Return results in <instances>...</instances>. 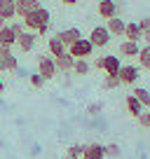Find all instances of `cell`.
Masks as SVG:
<instances>
[{
  "label": "cell",
  "instance_id": "obj_1",
  "mask_svg": "<svg viewBox=\"0 0 150 159\" xmlns=\"http://www.w3.org/2000/svg\"><path fill=\"white\" fill-rule=\"evenodd\" d=\"M49 21H52L49 10L42 7V5H38L28 16H24L21 24H24L26 30H33L35 35H47V33H49Z\"/></svg>",
  "mask_w": 150,
  "mask_h": 159
},
{
  "label": "cell",
  "instance_id": "obj_2",
  "mask_svg": "<svg viewBox=\"0 0 150 159\" xmlns=\"http://www.w3.org/2000/svg\"><path fill=\"white\" fill-rule=\"evenodd\" d=\"M16 68H19V59L14 56L12 47L0 45V73H16Z\"/></svg>",
  "mask_w": 150,
  "mask_h": 159
},
{
  "label": "cell",
  "instance_id": "obj_3",
  "mask_svg": "<svg viewBox=\"0 0 150 159\" xmlns=\"http://www.w3.org/2000/svg\"><path fill=\"white\" fill-rule=\"evenodd\" d=\"M35 73L40 75L42 80H54L56 77V66H54V59H52L49 54H40L38 56V70Z\"/></svg>",
  "mask_w": 150,
  "mask_h": 159
},
{
  "label": "cell",
  "instance_id": "obj_4",
  "mask_svg": "<svg viewBox=\"0 0 150 159\" xmlns=\"http://www.w3.org/2000/svg\"><path fill=\"white\" fill-rule=\"evenodd\" d=\"M91 52H94V45H91L87 38H77L73 45L68 47V54L73 56V59H87V56H91Z\"/></svg>",
  "mask_w": 150,
  "mask_h": 159
},
{
  "label": "cell",
  "instance_id": "obj_5",
  "mask_svg": "<svg viewBox=\"0 0 150 159\" xmlns=\"http://www.w3.org/2000/svg\"><path fill=\"white\" fill-rule=\"evenodd\" d=\"M87 40H89L91 45H94V49H96V47L101 49V47H108V42L113 40V35L108 33V28H105V26H94Z\"/></svg>",
  "mask_w": 150,
  "mask_h": 159
},
{
  "label": "cell",
  "instance_id": "obj_6",
  "mask_svg": "<svg viewBox=\"0 0 150 159\" xmlns=\"http://www.w3.org/2000/svg\"><path fill=\"white\" fill-rule=\"evenodd\" d=\"M117 77H120V84H136L138 82V77H141V70H138V66H122L120 68V73H117Z\"/></svg>",
  "mask_w": 150,
  "mask_h": 159
},
{
  "label": "cell",
  "instance_id": "obj_7",
  "mask_svg": "<svg viewBox=\"0 0 150 159\" xmlns=\"http://www.w3.org/2000/svg\"><path fill=\"white\" fill-rule=\"evenodd\" d=\"M35 42H38V35H35L33 30H24V33L16 38V45H19V49L24 52V54H28V52L35 49Z\"/></svg>",
  "mask_w": 150,
  "mask_h": 159
},
{
  "label": "cell",
  "instance_id": "obj_8",
  "mask_svg": "<svg viewBox=\"0 0 150 159\" xmlns=\"http://www.w3.org/2000/svg\"><path fill=\"white\" fill-rule=\"evenodd\" d=\"M120 68H122L120 56H115V54H105V56H103L101 70H105V75H117V73H120Z\"/></svg>",
  "mask_w": 150,
  "mask_h": 159
},
{
  "label": "cell",
  "instance_id": "obj_9",
  "mask_svg": "<svg viewBox=\"0 0 150 159\" xmlns=\"http://www.w3.org/2000/svg\"><path fill=\"white\" fill-rule=\"evenodd\" d=\"M52 59H54L56 73H70V70H73V63H75V59L68 54V49H66L63 54H59V56H52Z\"/></svg>",
  "mask_w": 150,
  "mask_h": 159
},
{
  "label": "cell",
  "instance_id": "obj_10",
  "mask_svg": "<svg viewBox=\"0 0 150 159\" xmlns=\"http://www.w3.org/2000/svg\"><path fill=\"white\" fill-rule=\"evenodd\" d=\"M99 16L101 19H113L117 16V2L115 0H99Z\"/></svg>",
  "mask_w": 150,
  "mask_h": 159
},
{
  "label": "cell",
  "instance_id": "obj_11",
  "mask_svg": "<svg viewBox=\"0 0 150 159\" xmlns=\"http://www.w3.org/2000/svg\"><path fill=\"white\" fill-rule=\"evenodd\" d=\"M82 159H105L103 145H101V143H89V145H82Z\"/></svg>",
  "mask_w": 150,
  "mask_h": 159
},
{
  "label": "cell",
  "instance_id": "obj_12",
  "mask_svg": "<svg viewBox=\"0 0 150 159\" xmlns=\"http://www.w3.org/2000/svg\"><path fill=\"white\" fill-rule=\"evenodd\" d=\"M124 38L131 42H141L143 40V30H141L138 21H127L124 24Z\"/></svg>",
  "mask_w": 150,
  "mask_h": 159
},
{
  "label": "cell",
  "instance_id": "obj_13",
  "mask_svg": "<svg viewBox=\"0 0 150 159\" xmlns=\"http://www.w3.org/2000/svg\"><path fill=\"white\" fill-rule=\"evenodd\" d=\"M56 38H59L61 42L66 45V49H68V47L73 45L77 38H82V33H80V28H66V30H59V33H56Z\"/></svg>",
  "mask_w": 150,
  "mask_h": 159
},
{
  "label": "cell",
  "instance_id": "obj_14",
  "mask_svg": "<svg viewBox=\"0 0 150 159\" xmlns=\"http://www.w3.org/2000/svg\"><path fill=\"white\" fill-rule=\"evenodd\" d=\"M0 16L5 21H10V19L16 16V2L14 0H0Z\"/></svg>",
  "mask_w": 150,
  "mask_h": 159
},
{
  "label": "cell",
  "instance_id": "obj_15",
  "mask_svg": "<svg viewBox=\"0 0 150 159\" xmlns=\"http://www.w3.org/2000/svg\"><path fill=\"white\" fill-rule=\"evenodd\" d=\"M38 5H40L38 0H19V2H16V16H19V19L28 16V14H30V12H33Z\"/></svg>",
  "mask_w": 150,
  "mask_h": 159
},
{
  "label": "cell",
  "instance_id": "obj_16",
  "mask_svg": "<svg viewBox=\"0 0 150 159\" xmlns=\"http://www.w3.org/2000/svg\"><path fill=\"white\" fill-rule=\"evenodd\" d=\"M124 19H120V16H113V19H108V24H105V28H108L110 35H124Z\"/></svg>",
  "mask_w": 150,
  "mask_h": 159
},
{
  "label": "cell",
  "instance_id": "obj_17",
  "mask_svg": "<svg viewBox=\"0 0 150 159\" xmlns=\"http://www.w3.org/2000/svg\"><path fill=\"white\" fill-rule=\"evenodd\" d=\"M138 49H141V45L138 42H131V40H124L120 45V54L127 56V59H136V56H138Z\"/></svg>",
  "mask_w": 150,
  "mask_h": 159
},
{
  "label": "cell",
  "instance_id": "obj_18",
  "mask_svg": "<svg viewBox=\"0 0 150 159\" xmlns=\"http://www.w3.org/2000/svg\"><path fill=\"white\" fill-rule=\"evenodd\" d=\"M47 49H49V56H59V54H63V52H66V45L56 38V33H54L49 40H47Z\"/></svg>",
  "mask_w": 150,
  "mask_h": 159
},
{
  "label": "cell",
  "instance_id": "obj_19",
  "mask_svg": "<svg viewBox=\"0 0 150 159\" xmlns=\"http://www.w3.org/2000/svg\"><path fill=\"white\" fill-rule=\"evenodd\" d=\"M131 96H134V98H136V101H138V103H141V105H143V108H145V110H148V108H150V91H148V89H145V87H136V89H134V91H131Z\"/></svg>",
  "mask_w": 150,
  "mask_h": 159
},
{
  "label": "cell",
  "instance_id": "obj_20",
  "mask_svg": "<svg viewBox=\"0 0 150 159\" xmlns=\"http://www.w3.org/2000/svg\"><path fill=\"white\" fill-rule=\"evenodd\" d=\"M124 103H127V112H129V115H131L134 119H136V117H138V115H141V112L145 110V108H143V105H141V103H138V101H136V98H134L131 94L127 96V101H124Z\"/></svg>",
  "mask_w": 150,
  "mask_h": 159
},
{
  "label": "cell",
  "instance_id": "obj_21",
  "mask_svg": "<svg viewBox=\"0 0 150 159\" xmlns=\"http://www.w3.org/2000/svg\"><path fill=\"white\" fill-rule=\"evenodd\" d=\"M0 45H2V47H14L16 45V35L10 30V26L0 28Z\"/></svg>",
  "mask_w": 150,
  "mask_h": 159
},
{
  "label": "cell",
  "instance_id": "obj_22",
  "mask_svg": "<svg viewBox=\"0 0 150 159\" xmlns=\"http://www.w3.org/2000/svg\"><path fill=\"white\" fill-rule=\"evenodd\" d=\"M73 70H75V75H80V77H85V75H89L91 66L87 63V59H75V63H73Z\"/></svg>",
  "mask_w": 150,
  "mask_h": 159
},
{
  "label": "cell",
  "instance_id": "obj_23",
  "mask_svg": "<svg viewBox=\"0 0 150 159\" xmlns=\"http://www.w3.org/2000/svg\"><path fill=\"white\" fill-rule=\"evenodd\" d=\"M138 63H141V68H145V70H150V45H145V47H141L138 49Z\"/></svg>",
  "mask_w": 150,
  "mask_h": 159
},
{
  "label": "cell",
  "instance_id": "obj_24",
  "mask_svg": "<svg viewBox=\"0 0 150 159\" xmlns=\"http://www.w3.org/2000/svg\"><path fill=\"white\" fill-rule=\"evenodd\" d=\"M103 152H105V157L117 159L122 154V150H120V145H117V143H108V145H103Z\"/></svg>",
  "mask_w": 150,
  "mask_h": 159
},
{
  "label": "cell",
  "instance_id": "obj_25",
  "mask_svg": "<svg viewBox=\"0 0 150 159\" xmlns=\"http://www.w3.org/2000/svg\"><path fill=\"white\" fill-rule=\"evenodd\" d=\"M82 157V145L75 143V145H68V150H66V159H80Z\"/></svg>",
  "mask_w": 150,
  "mask_h": 159
},
{
  "label": "cell",
  "instance_id": "obj_26",
  "mask_svg": "<svg viewBox=\"0 0 150 159\" xmlns=\"http://www.w3.org/2000/svg\"><path fill=\"white\" fill-rule=\"evenodd\" d=\"M103 87H105V89H117V87H122L120 84V77H117V75H105Z\"/></svg>",
  "mask_w": 150,
  "mask_h": 159
},
{
  "label": "cell",
  "instance_id": "obj_27",
  "mask_svg": "<svg viewBox=\"0 0 150 159\" xmlns=\"http://www.w3.org/2000/svg\"><path fill=\"white\" fill-rule=\"evenodd\" d=\"M28 82H30V87H33V89H42V87H45V80H42L38 73H30V75H28Z\"/></svg>",
  "mask_w": 150,
  "mask_h": 159
},
{
  "label": "cell",
  "instance_id": "obj_28",
  "mask_svg": "<svg viewBox=\"0 0 150 159\" xmlns=\"http://www.w3.org/2000/svg\"><path fill=\"white\" fill-rule=\"evenodd\" d=\"M136 119H138V124L143 126V129H150V119H148V110H143V112H141V115H138V117H136Z\"/></svg>",
  "mask_w": 150,
  "mask_h": 159
},
{
  "label": "cell",
  "instance_id": "obj_29",
  "mask_svg": "<svg viewBox=\"0 0 150 159\" xmlns=\"http://www.w3.org/2000/svg\"><path fill=\"white\" fill-rule=\"evenodd\" d=\"M7 26H10V30H12V33L16 35V38H19V35H21V33H24V30H26L21 21H19V24H16V21H14V24H7Z\"/></svg>",
  "mask_w": 150,
  "mask_h": 159
},
{
  "label": "cell",
  "instance_id": "obj_30",
  "mask_svg": "<svg viewBox=\"0 0 150 159\" xmlns=\"http://www.w3.org/2000/svg\"><path fill=\"white\" fill-rule=\"evenodd\" d=\"M138 26H141V30H143V33H150V14L143 16V19L138 21Z\"/></svg>",
  "mask_w": 150,
  "mask_h": 159
},
{
  "label": "cell",
  "instance_id": "obj_31",
  "mask_svg": "<svg viewBox=\"0 0 150 159\" xmlns=\"http://www.w3.org/2000/svg\"><path fill=\"white\" fill-rule=\"evenodd\" d=\"M87 112H89V115H99L101 112V105L99 103H91L89 108H87Z\"/></svg>",
  "mask_w": 150,
  "mask_h": 159
},
{
  "label": "cell",
  "instance_id": "obj_32",
  "mask_svg": "<svg viewBox=\"0 0 150 159\" xmlns=\"http://www.w3.org/2000/svg\"><path fill=\"white\" fill-rule=\"evenodd\" d=\"M61 5H75V2H80V0H59Z\"/></svg>",
  "mask_w": 150,
  "mask_h": 159
},
{
  "label": "cell",
  "instance_id": "obj_33",
  "mask_svg": "<svg viewBox=\"0 0 150 159\" xmlns=\"http://www.w3.org/2000/svg\"><path fill=\"white\" fill-rule=\"evenodd\" d=\"M2 91H5V80L0 77V94H2Z\"/></svg>",
  "mask_w": 150,
  "mask_h": 159
},
{
  "label": "cell",
  "instance_id": "obj_34",
  "mask_svg": "<svg viewBox=\"0 0 150 159\" xmlns=\"http://www.w3.org/2000/svg\"><path fill=\"white\" fill-rule=\"evenodd\" d=\"M5 26H7V21L2 19V16H0V28H5Z\"/></svg>",
  "mask_w": 150,
  "mask_h": 159
},
{
  "label": "cell",
  "instance_id": "obj_35",
  "mask_svg": "<svg viewBox=\"0 0 150 159\" xmlns=\"http://www.w3.org/2000/svg\"><path fill=\"white\" fill-rule=\"evenodd\" d=\"M148 119H150V108H148Z\"/></svg>",
  "mask_w": 150,
  "mask_h": 159
},
{
  "label": "cell",
  "instance_id": "obj_36",
  "mask_svg": "<svg viewBox=\"0 0 150 159\" xmlns=\"http://www.w3.org/2000/svg\"><path fill=\"white\" fill-rule=\"evenodd\" d=\"M80 159H82V157H80Z\"/></svg>",
  "mask_w": 150,
  "mask_h": 159
}]
</instances>
